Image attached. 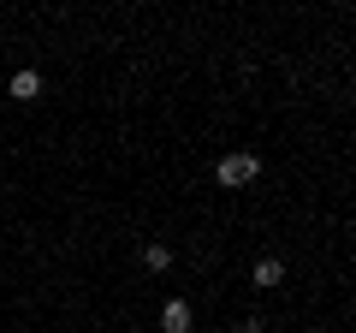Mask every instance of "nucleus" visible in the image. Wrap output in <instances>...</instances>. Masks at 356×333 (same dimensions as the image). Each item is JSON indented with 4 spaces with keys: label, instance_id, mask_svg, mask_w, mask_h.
<instances>
[{
    "label": "nucleus",
    "instance_id": "1",
    "mask_svg": "<svg viewBox=\"0 0 356 333\" xmlns=\"http://www.w3.org/2000/svg\"><path fill=\"white\" fill-rule=\"evenodd\" d=\"M255 179H261V155L255 149H226L214 161V185L220 191H250Z\"/></svg>",
    "mask_w": 356,
    "mask_h": 333
},
{
    "label": "nucleus",
    "instance_id": "2",
    "mask_svg": "<svg viewBox=\"0 0 356 333\" xmlns=\"http://www.w3.org/2000/svg\"><path fill=\"white\" fill-rule=\"evenodd\" d=\"M6 95H13V102H24V107H36L42 95H48V77H42L36 65H18V72L6 77Z\"/></svg>",
    "mask_w": 356,
    "mask_h": 333
},
{
    "label": "nucleus",
    "instance_id": "3",
    "mask_svg": "<svg viewBox=\"0 0 356 333\" xmlns=\"http://www.w3.org/2000/svg\"><path fill=\"white\" fill-rule=\"evenodd\" d=\"M137 256H143V274H154V280H161V274H172L178 250H172L166 238H143V244H137Z\"/></svg>",
    "mask_w": 356,
    "mask_h": 333
},
{
    "label": "nucleus",
    "instance_id": "4",
    "mask_svg": "<svg viewBox=\"0 0 356 333\" xmlns=\"http://www.w3.org/2000/svg\"><path fill=\"white\" fill-rule=\"evenodd\" d=\"M154 321H161V333H191V327H196V309L184 304V297H161Z\"/></svg>",
    "mask_w": 356,
    "mask_h": 333
},
{
    "label": "nucleus",
    "instance_id": "5",
    "mask_svg": "<svg viewBox=\"0 0 356 333\" xmlns=\"http://www.w3.org/2000/svg\"><path fill=\"white\" fill-rule=\"evenodd\" d=\"M250 286H261V292H280V286H285V262H280V256H255Z\"/></svg>",
    "mask_w": 356,
    "mask_h": 333
}]
</instances>
